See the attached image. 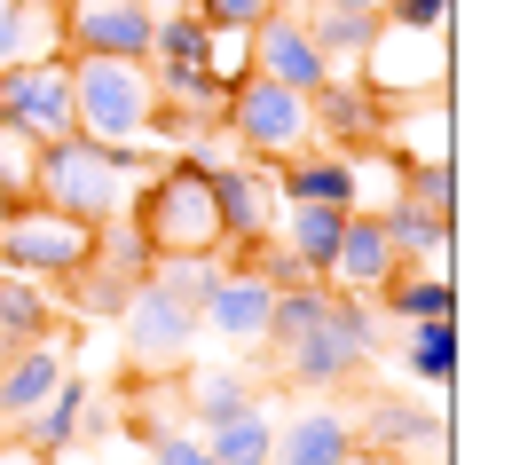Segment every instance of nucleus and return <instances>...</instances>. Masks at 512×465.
Here are the masks:
<instances>
[{
  "label": "nucleus",
  "mask_w": 512,
  "mask_h": 465,
  "mask_svg": "<svg viewBox=\"0 0 512 465\" xmlns=\"http://www.w3.org/2000/svg\"><path fill=\"white\" fill-rule=\"evenodd\" d=\"M371 339H379V316L363 308V292H323L308 276V284L276 292V316H268L260 347H276V371L292 387H347L355 363L371 355Z\"/></svg>",
  "instance_id": "nucleus-1"
},
{
  "label": "nucleus",
  "mask_w": 512,
  "mask_h": 465,
  "mask_svg": "<svg viewBox=\"0 0 512 465\" xmlns=\"http://www.w3.org/2000/svg\"><path fill=\"white\" fill-rule=\"evenodd\" d=\"M150 166H166V158H150V150H134V142L64 134V142H40V158H32V198L71 213V221H87V229H103V221H119L134 205V190H142Z\"/></svg>",
  "instance_id": "nucleus-2"
},
{
  "label": "nucleus",
  "mask_w": 512,
  "mask_h": 465,
  "mask_svg": "<svg viewBox=\"0 0 512 465\" xmlns=\"http://www.w3.org/2000/svg\"><path fill=\"white\" fill-rule=\"evenodd\" d=\"M158 87L142 56H71V127L95 142H134L150 134Z\"/></svg>",
  "instance_id": "nucleus-3"
},
{
  "label": "nucleus",
  "mask_w": 512,
  "mask_h": 465,
  "mask_svg": "<svg viewBox=\"0 0 512 465\" xmlns=\"http://www.w3.org/2000/svg\"><path fill=\"white\" fill-rule=\"evenodd\" d=\"M221 127L237 134L253 158H300L308 142H316V119H308V95L300 87H284V79H229V95H221Z\"/></svg>",
  "instance_id": "nucleus-4"
},
{
  "label": "nucleus",
  "mask_w": 512,
  "mask_h": 465,
  "mask_svg": "<svg viewBox=\"0 0 512 465\" xmlns=\"http://www.w3.org/2000/svg\"><path fill=\"white\" fill-rule=\"evenodd\" d=\"M87 253H95V229H87V221H71V213H56V205L24 198V205H8V213H0V268H8V276L64 284Z\"/></svg>",
  "instance_id": "nucleus-5"
},
{
  "label": "nucleus",
  "mask_w": 512,
  "mask_h": 465,
  "mask_svg": "<svg viewBox=\"0 0 512 465\" xmlns=\"http://www.w3.org/2000/svg\"><path fill=\"white\" fill-rule=\"evenodd\" d=\"M0 127L16 142H64L71 127V56H40V64H0Z\"/></svg>",
  "instance_id": "nucleus-6"
},
{
  "label": "nucleus",
  "mask_w": 512,
  "mask_h": 465,
  "mask_svg": "<svg viewBox=\"0 0 512 465\" xmlns=\"http://www.w3.org/2000/svg\"><path fill=\"white\" fill-rule=\"evenodd\" d=\"M158 8L150 0H64V56H142L150 64Z\"/></svg>",
  "instance_id": "nucleus-7"
},
{
  "label": "nucleus",
  "mask_w": 512,
  "mask_h": 465,
  "mask_svg": "<svg viewBox=\"0 0 512 465\" xmlns=\"http://www.w3.org/2000/svg\"><path fill=\"white\" fill-rule=\"evenodd\" d=\"M119 316H127V355L142 363V371L174 363V355L197 339V308H190V300H174V292H158L150 276L127 292V308H119Z\"/></svg>",
  "instance_id": "nucleus-8"
},
{
  "label": "nucleus",
  "mask_w": 512,
  "mask_h": 465,
  "mask_svg": "<svg viewBox=\"0 0 512 465\" xmlns=\"http://www.w3.org/2000/svg\"><path fill=\"white\" fill-rule=\"evenodd\" d=\"M64 379H71V355H64V339H56V332L32 339V347H8V355H0V434H16V426L56 395Z\"/></svg>",
  "instance_id": "nucleus-9"
},
{
  "label": "nucleus",
  "mask_w": 512,
  "mask_h": 465,
  "mask_svg": "<svg viewBox=\"0 0 512 465\" xmlns=\"http://www.w3.org/2000/svg\"><path fill=\"white\" fill-rule=\"evenodd\" d=\"M268 316H276V284L268 276H221L205 300H197V324H213L221 339H237V347H260L268 339Z\"/></svg>",
  "instance_id": "nucleus-10"
},
{
  "label": "nucleus",
  "mask_w": 512,
  "mask_h": 465,
  "mask_svg": "<svg viewBox=\"0 0 512 465\" xmlns=\"http://www.w3.org/2000/svg\"><path fill=\"white\" fill-rule=\"evenodd\" d=\"M253 71H260V79L300 87V95L331 79V71H323V56H316V40H308V24H300V16H284V8L253 24Z\"/></svg>",
  "instance_id": "nucleus-11"
},
{
  "label": "nucleus",
  "mask_w": 512,
  "mask_h": 465,
  "mask_svg": "<svg viewBox=\"0 0 512 465\" xmlns=\"http://www.w3.org/2000/svg\"><path fill=\"white\" fill-rule=\"evenodd\" d=\"M205 182H213V213H221V245L253 253L260 237H268V221H276L268 182H260L253 166H205Z\"/></svg>",
  "instance_id": "nucleus-12"
},
{
  "label": "nucleus",
  "mask_w": 512,
  "mask_h": 465,
  "mask_svg": "<svg viewBox=\"0 0 512 465\" xmlns=\"http://www.w3.org/2000/svg\"><path fill=\"white\" fill-rule=\"evenodd\" d=\"M308 119L331 142H363L371 150L386 134V95H371L363 79H323V87H308Z\"/></svg>",
  "instance_id": "nucleus-13"
},
{
  "label": "nucleus",
  "mask_w": 512,
  "mask_h": 465,
  "mask_svg": "<svg viewBox=\"0 0 512 465\" xmlns=\"http://www.w3.org/2000/svg\"><path fill=\"white\" fill-rule=\"evenodd\" d=\"M394 245H386L379 213H363V205H347V229H339V253H331V276H339V292H386L394 284Z\"/></svg>",
  "instance_id": "nucleus-14"
},
{
  "label": "nucleus",
  "mask_w": 512,
  "mask_h": 465,
  "mask_svg": "<svg viewBox=\"0 0 512 465\" xmlns=\"http://www.w3.org/2000/svg\"><path fill=\"white\" fill-rule=\"evenodd\" d=\"M355 450H363V442H355V418H339V410H300L292 426H276L268 465H347Z\"/></svg>",
  "instance_id": "nucleus-15"
},
{
  "label": "nucleus",
  "mask_w": 512,
  "mask_h": 465,
  "mask_svg": "<svg viewBox=\"0 0 512 465\" xmlns=\"http://www.w3.org/2000/svg\"><path fill=\"white\" fill-rule=\"evenodd\" d=\"M87 410H95V395H87V379H64L56 395H48L40 410H32V418H24V426H16V442H24L32 458H64L71 442L87 434Z\"/></svg>",
  "instance_id": "nucleus-16"
},
{
  "label": "nucleus",
  "mask_w": 512,
  "mask_h": 465,
  "mask_svg": "<svg viewBox=\"0 0 512 465\" xmlns=\"http://www.w3.org/2000/svg\"><path fill=\"white\" fill-rule=\"evenodd\" d=\"M308 40H316V56L331 79H363V56H371V40H379V16H355V8H323L308 16Z\"/></svg>",
  "instance_id": "nucleus-17"
},
{
  "label": "nucleus",
  "mask_w": 512,
  "mask_h": 465,
  "mask_svg": "<svg viewBox=\"0 0 512 465\" xmlns=\"http://www.w3.org/2000/svg\"><path fill=\"white\" fill-rule=\"evenodd\" d=\"M40 56H64V8L0 0V64H40Z\"/></svg>",
  "instance_id": "nucleus-18"
},
{
  "label": "nucleus",
  "mask_w": 512,
  "mask_h": 465,
  "mask_svg": "<svg viewBox=\"0 0 512 465\" xmlns=\"http://www.w3.org/2000/svg\"><path fill=\"white\" fill-rule=\"evenodd\" d=\"M339 229H347V205H284V253L308 276H331Z\"/></svg>",
  "instance_id": "nucleus-19"
},
{
  "label": "nucleus",
  "mask_w": 512,
  "mask_h": 465,
  "mask_svg": "<svg viewBox=\"0 0 512 465\" xmlns=\"http://www.w3.org/2000/svg\"><path fill=\"white\" fill-rule=\"evenodd\" d=\"M205 56H213V24H205L197 8H166L158 32H150V64L158 71H205ZM205 79H213V71H205Z\"/></svg>",
  "instance_id": "nucleus-20"
},
{
  "label": "nucleus",
  "mask_w": 512,
  "mask_h": 465,
  "mask_svg": "<svg viewBox=\"0 0 512 465\" xmlns=\"http://www.w3.org/2000/svg\"><path fill=\"white\" fill-rule=\"evenodd\" d=\"M197 442L213 450V465H268V442H276V426H268V418H260L253 402H245V410L213 418V426H205Z\"/></svg>",
  "instance_id": "nucleus-21"
},
{
  "label": "nucleus",
  "mask_w": 512,
  "mask_h": 465,
  "mask_svg": "<svg viewBox=\"0 0 512 465\" xmlns=\"http://www.w3.org/2000/svg\"><path fill=\"white\" fill-rule=\"evenodd\" d=\"M284 205H355V166L347 158H292Z\"/></svg>",
  "instance_id": "nucleus-22"
},
{
  "label": "nucleus",
  "mask_w": 512,
  "mask_h": 465,
  "mask_svg": "<svg viewBox=\"0 0 512 465\" xmlns=\"http://www.w3.org/2000/svg\"><path fill=\"white\" fill-rule=\"evenodd\" d=\"M355 442H371V450H410V442H442V418H418L410 402H371V410H363V426H355Z\"/></svg>",
  "instance_id": "nucleus-23"
},
{
  "label": "nucleus",
  "mask_w": 512,
  "mask_h": 465,
  "mask_svg": "<svg viewBox=\"0 0 512 465\" xmlns=\"http://www.w3.org/2000/svg\"><path fill=\"white\" fill-rule=\"evenodd\" d=\"M386 245H394V261H418V253H449V221H434V213H418L410 198H394L379 213Z\"/></svg>",
  "instance_id": "nucleus-24"
},
{
  "label": "nucleus",
  "mask_w": 512,
  "mask_h": 465,
  "mask_svg": "<svg viewBox=\"0 0 512 465\" xmlns=\"http://www.w3.org/2000/svg\"><path fill=\"white\" fill-rule=\"evenodd\" d=\"M386 308H394L402 324H434V316H457V292H449V276H402V268H394Z\"/></svg>",
  "instance_id": "nucleus-25"
},
{
  "label": "nucleus",
  "mask_w": 512,
  "mask_h": 465,
  "mask_svg": "<svg viewBox=\"0 0 512 465\" xmlns=\"http://www.w3.org/2000/svg\"><path fill=\"white\" fill-rule=\"evenodd\" d=\"M150 284L197 308V300L221 284V261H213V253H158V261H150Z\"/></svg>",
  "instance_id": "nucleus-26"
},
{
  "label": "nucleus",
  "mask_w": 512,
  "mask_h": 465,
  "mask_svg": "<svg viewBox=\"0 0 512 465\" xmlns=\"http://www.w3.org/2000/svg\"><path fill=\"white\" fill-rule=\"evenodd\" d=\"M64 284H71V300H79L87 316H119V308H127V292H134V276H119V268H103L95 253H87V261L71 268Z\"/></svg>",
  "instance_id": "nucleus-27"
},
{
  "label": "nucleus",
  "mask_w": 512,
  "mask_h": 465,
  "mask_svg": "<svg viewBox=\"0 0 512 465\" xmlns=\"http://www.w3.org/2000/svg\"><path fill=\"white\" fill-rule=\"evenodd\" d=\"M402 198L418 205V213H434V221H457V174H449V158L410 166V174H402Z\"/></svg>",
  "instance_id": "nucleus-28"
},
{
  "label": "nucleus",
  "mask_w": 512,
  "mask_h": 465,
  "mask_svg": "<svg viewBox=\"0 0 512 465\" xmlns=\"http://www.w3.org/2000/svg\"><path fill=\"white\" fill-rule=\"evenodd\" d=\"M410 371H418V379H434V387H449V371H457V332H449V316L410 324Z\"/></svg>",
  "instance_id": "nucleus-29"
},
{
  "label": "nucleus",
  "mask_w": 512,
  "mask_h": 465,
  "mask_svg": "<svg viewBox=\"0 0 512 465\" xmlns=\"http://www.w3.org/2000/svg\"><path fill=\"white\" fill-rule=\"evenodd\" d=\"M190 402H197V426H213V418H229V410L253 402V379H245V371H197Z\"/></svg>",
  "instance_id": "nucleus-30"
},
{
  "label": "nucleus",
  "mask_w": 512,
  "mask_h": 465,
  "mask_svg": "<svg viewBox=\"0 0 512 465\" xmlns=\"http://www.w3.org/2000/svg\"><path fill=\"white\" fill-rule=\"evenodd\" d=\"M190 8L205 16V24H213V32H253L260 16H276L284 0H190Z\"/></svg>",
  "instance_id": "nucleus-31"
},
{
  "label": "nucleus",
  "mask_w": 512,
  "mask_h": 465,
  "mask_svg": "<svg viewBox=\"0 0 512 465\" xmlns=\"http://www.w3.org/2000/svg\"><path fill=\"white\" fill-rule=\"evenodd\" d=\"M150 465H213V450L197 434H158L150 426Z\"/></svg>",
  "instance_id": "nucleus-32"
},
{
  "label": "nucleus",
  "mask_w": 512,
  "mask_h": 465,
  "mask_svg": "<svg viewBox=\"0 0 512 465\" xmlns=\"http://www.w3.org/2000/svg\"><path fill=\"white\" fill-rule=\"evenodd\" d=\"M379 16H386V24H410V32H442V24H449V0H386Z\"/></svg>",
  "instance_id": "nucleus-33"
},
{
  "label": "nucleus",
  "mask_w": 512,
  "mask_h": 465,
  "mask_svg": "<svg viewBox=\"0 0 512 465\" xmlns=\"http://www.w3.org/2000/svg\"><path fill=\"white\" fill-rule=\"evenodd\" d=\"M347 465H410V458H402V450H355Z\"/></svg>",
  "instance_id": "nucleus-34"
},
{
  "label": "nucleus",
  "mask_w": 512,
  "mask_h": 465,
  "mask_svg": "<svg viewBox=\"0 0 512 465\" xmlns=\"http://www.w3.org/2000/svg\"><path fill=\"white\" fill-rule=\"evenodd\" d=\"M323 8H355V16H379L386 0H323Z\"/></svg>",
  "instance_id": "nucleus-35"
},
{
  "label": "nucleus",
  "mask_w": 512,
  "mask_h": 465,
  "mask_svg": "<svg viewBox=\"0 0 512 465\" xmlns=\"http://www.w3.org/2000/svg\"><path fill=\"white\" fill-rule=\"evenodd\" d=\"M32 8H64V0H32Z\"/></svg>",
  "instance_id": "nucleus-36"
}]
</instances>
